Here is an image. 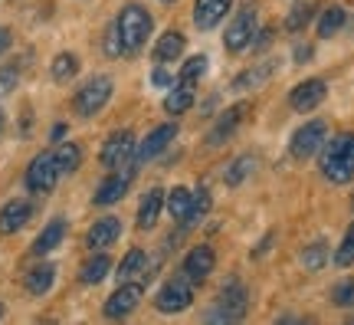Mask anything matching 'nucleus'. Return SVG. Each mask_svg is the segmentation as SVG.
<instances>
[{"instance_id":"f257e3e1","label":"nucleus","mask_w":354,"mask_h":325,"mask_svg":"<svg viewBox=\"0 0 354 325\" xmlns=\"http://www.w3.org/2000/svg\"><path fill=\"white\" fill-rule=\"evenodd\" d=\"M322 175L331 184H348L354 177V132H344L322 145Z\"/></svg>"},{"instance_id":"f03ea898","label":"nucleus","mask_w":354,"mask_h":325,"mask_svg":"<svg viewBox=\"0 0 354 325\" xmlns=\"http://www.w3.org/2000/svg\"><path fill=\"white\" fill-rule=\"evenodd\" d=\"M151 26H154V20L145 7H138V3L122 7L118 20H115V33L122 39V53H138L145 46V39L151 37Z\"/></svg>"},{"instance_id":"7ed1b4c3","label":"nucleus","mask_w":354,"mask_h":325,"mask_svg":"<svg viewBox=\"0 0 354 325\" xmlns=\"http://www.w3.org/2000/svg\"><path fill=\"white\" fill-rule=\"evenodd\" d=\"M112 92H115V82L109 76H92L86 86L76 92L73 109H76V115H82V118H92L95 112L105 109V102L112 99Z\"/></svg>"},{"instance_id":"20e7f679","label":"nucleus","mask_w":354,"mask_h":325,"mask_svg":"<svg viewBox=\"0 0 354 325\" xmlns=\"http://www.w3.org/2000/svg\"><path fill=\"white\" fill-rule=\"evenodd\" d=\"M194 279H187V276L180 273L174 276V279H167L165 286L158 289V296H154V306H158V313H167V315H174V313H184L190 302H194Z\"/></svg>"},{"instance_id":"39448f33","label":"nucleus","mask_w":354,"mask_h":325,"mask_svg":"<svg viewBox=\"0 0 354 325\" xmlns=\"http://www.w3.org/2000/svg\"><path fill=\"white\" fill-rule=\"evenodd\" d=\"M59 181V164H56V155L53 151H39L37 158L26 168V188L33 194H50Z\"/></svg>"},{"instance_id":"423d86ee","label":"nucleus","mask_w":354,"mask_h":325,"mask_svg":"<svg viewBox=\"0 0 354 325\" xmlns=\"http://www.w3.org/2000/svg\"><path fill=\"white\" fill-rule=\"evenodd\" d=\"M256 30H259V20H256V10L253 7H243L236 17H233V24L227 26V37H223V46L230 53H243L250 43L256 39Z\"/></svg>"},{"instance_id":"0eeeda50","label":"nucleus","mask_w":354,"mask_h":325,"mask_svg":"<svg viewBox=\"0 0 354 325\" xmlns=\"http://www.w3.org/2000/svg\"><path fill=\"white\" fill-rule=\"evenodd\" d=\"M135 135L128 132V128H122V132H112V135L105 138V145H102L99 158L105 168H125L131 158H135Z\"/></svg>"},{"instance_id":"6e6552de","label":"nucleus","mask_w":354,"mask_h":325,"mask_svg":"<svg viewBox=\"0 0 354 325\" xmlns=\"http://www.w3.org/2000/svg\"><path fill=\"white\" fill-rule=\"evenodd\" d=\"M325 138H328V125L322 118H312L292 135V155L295 158H312L315 151H322Z\"/></svg>"},{"instance_id":"1a4fd4ad","label":"nucleus","mask_w":354,"mask_h":325,"mask_svg":"<svg viewBox=\"0 0 354 325\" xmlns=\"http://www.w3.org/2000/svg\"><path fill=\"white\" fill-rule=\"evenodd\" d=\"M141 299H145V286L141 283H118V289L105 302V315L109 319H125V315L138 309Z\"/></svg>"},{"instance_id":"9d476101","label":"nucleus","mask_w":354,"mask_h":325,"mask_svg":"<svg viewBox=\"0 0 354 325\" xmlns=\"http://www.w3.org/2000/svg\"><path fill=\"white\" fill-rule=\"evenodd\" d=\"M246 299H250V296H246L243 286H227L220 292L216 309L210 313V319H214V322H236V319L246 315Z\"/></svg>"},{"instance_id":"9b49d317","label":"nucleus","mask_w":354,"mask_h":325,"mask_svg":"<svg viewBox=\"0 0 354 325\" xmlns=\"http://www.w3.org/2000/svg\"><path fill=\"white\" fill-rule=\"evenodd\" d=\"M131 177H135L131 168H115L112 175L95 188V197L92 200H95L99 207H109V204H115V200H122L128 194V188H131Z\"/></svg>"},{"instance_id":"f8f14e48","label":"nucleus","mask_w":354,"mask_h":325,"mask_svg":"<svg viewBox=\"0 0 354 325\" xmlns=\"http://www.w3.org/2000/svg\"><path fill=\"white\" fill-rule=\"evenodd\" d=\"M250 112H253V109H250V102H236V105H230L227 112L216 118V125H214V132L207 135V141H210L214 148H216V145H223V141H227V138L233 135L243 122H246V115H250Z\"/></svg>"},{"instance_id":"ddd939ff","label":"nucleus","mask_w":354,"mask_h":325,"mask_svg":"<svg viewBox=\"0 0 354 325\" xmlns=\"http://www.w3.org/2000/svg\"><path fill=\"white\" fill-rule=\"evenodd\" d=\"M325 92H328L325 79H305V82H299V86L289 92V105L295 112H312L315 105L325 102Z\"/></svg>"},{"instance_id":"4468645a","label":"nucleus","mask_w":354,"mask_h":325,"mask_svg":"<svg viewBox=\"0 0 354 325\" xmlns=\"http://www.w3.org/2000/svg\"><path fill=\"white\" fill-rule=\"evenodd\" d=\"M174 138H177V125H174V122H165V125H158L151 135H148V138H145V141L138 145V148H135V161L145 164V161H151V158H158V155H161V151H165L167 145L174 141Z\"/></svg>"},{"instance_id":"2eb2a0df","label":"nucleus","mask_w":354,"mask_h":325,"mask_svg":"<svg viewBox=\"0 0 354 325\" xmlns=\"http://www.w3.org/2000/svg\"><path fill=\"white\" fill-rule=\"evenodd\" d=\"M230 7H233V0H197L194 3V26L197 30H214V26L223 24Z\"/></svg>"},{"instance_id":"dca6fc26","label":"nucleus","mask_w":354,"mask_h":325,"mask_svg":"<svg viewBox=\"0 0 354 325\" xmlns=\"http://www.w3.org/2000/svg\"><path fill=\"white\" fill-rule=\"evenodd\" d=\"M214 250L210 247H194V250L184 256V266H180V273L187 276V279H194V283H203L207 276L214 273Z\"/></svg>"},{"instance_id":"f3484780","label":"nucleus","mask_w":354,"mask_h":325,"mask_svg":"<svg viewBox=\"0 0 354 325\" xmlns=\"http://www.w3.org/2000/svg\"><path fill=\"white\" fill-rule=\"evenodd\" d=\"M30 217H33V204L24 197L10 200L3 211H0V234L7 237V234H17V230H24L30 224Z\"/></svg>"},{"instance_id":"a211bd4d","label":"nucleus","mask_w":354,"mask_h":325,"mask_svg":"<svg viewBox=\"0 0 354 325\" xmlns=\"http://www.w3.org/2000/svg\"><path fill=\"white\" fill-rule=\"evenodd\" d=\"M118 237H122V220L118 217H102V220L92 224L86 243H88V250H109Z\"/></svg>"},{"instance_id":"6ab92c4d","label":"nucleus","mask_w":354,"mask_h":325,"mask_svg":"<svg viewBox=\"0 0 354 325\" xmlns=\"http://www.w3.org/2000/svg\"><path fill=\"white\" fill-rule=\"evenodd\" d=\"M63 237H66V220L63 217H53L50 224L43 227V234L33 240V256H46V253H53L59 243H63Z\"/></svg>"},{"instance_id":"aec40b11","label":"nucleus","mask_w":354,"mask_h":325,"mask_svg":"<svg viewBox=\"0 0 354 325\" xmlns=\"http://www.w3.org/2000/svg\"><path fill=\"white\" fill-rule=\"evenodd\" d=\"M161 211H165V191L151 188L148 194H145V200H141V207H138V227L141 230H151V227L158 224Z\"/></svg>"},{"instance_id":"412c9836","label":"nucleus","mask_w":354,"mask_h":325,"mask_svg":"<svg viewBox=\"0 0 354 325\" xmlns=\"http://www.w3.org/2000/svg\"><path fill=\"white\" fill-rule=\"evenodd\" d=\"M145 266H148V256H145V250H141V247H135V250L125 253V260L118 263L115 279H118V283H135L138 276H145Z\"/></svg>"},{"instance_id":"4be33fe9","label":"nucleus","mask_w":354,"mask_h":325,"mask_svg":"<svg viewBox=\"0 0 354 325\" xmlns=\"http://www.w3.org/2000/svg\"><path fill=\"white\" fill-rule=\"evenodd\" d=\"M109 273H112V260L99 250L92 260H86V266H82V270H79V283H82V286H99Z\"/></svg>"},{"instance_id":"5701e85b","label":"nucleus","mask_w":354,"mask_h":325,"mask_svg":"<svg viewBox=\"0 0 354 325\" xmlns=\"http://www.w3.org/2000/svg\"><path fill=\"white\" fill-rule=\"evenodd\" d=\"M184 33H177V30H167L165 37L158 39V46H154V60L158 63H174L177 56L184 53Z\"/></svg>"},{"instance_id":"b1692460","label":"nucleus","mask_w":354,"mask_h":325,"mask_svg":"<svg viewBox=\"0 0 354 325\" xmlns=\"http://www.w3.org/2000/svg\"><path fill=\"white\" fill-rule=\"evenodd\" d=\"M165 200H167V213L174 217L177 224H180V227L187 224L190 207H194V194H190L187 188H174L171 194H165Z\"/></svg>"},{"instance_id":"393cba45","label":"nucleus","mask_w":354,"mask_h":325,"mask_svg":"<svg viewBox=\"0 0 354 325\" xmlns=\"http://www.w3.org/2000/svg\"><path fill=\"white\" fill-rule=\"evenodd\" d=\"M194 89L197 86H184V82H177V86H171V92H167L165 99V112L167 115H184L194 105Z\"/></svg>"},{"instance_id":"a878e982","label":"nucleus","mask_w":354,"mask_h":325,"mask_svg":"<svg viewBox=\"0 0 354 325\" xmlns=\"http://www.w3.org/2000/svg\"><path fill=\"white\" fill-rule=\"evenodd\" d=\"M53 279H56V266H53V263H43V266L26 273V289H30L33 296H43V292L53 289Z\"/></svg>"},{"instance_id":"bb28decb","label":"nucleus","mask_w":354,"mask_h":325,"mask_svg":"<svg viewBox=\"0 0 354 325\" xmlns=\"http://www.w3.org/2000/svg\"><path fill=\"white\" fill-rule=\"evenodd\" d=\"M272 69H276V63H272V60H269V63H263V66H256V69H246L243 76H236V79H233V92H246V89L263 86L266 79L272 76Z\"/></svg>"},{"instance_id":"cd10ccee","label":"nucleus","mask_w":354,"mask_h":325,"mask_svg":"<svg viewBox=\"0 0 354 325\" xmlns=\"http://www.w3.org/2000/svg\"><path fill=\"white\" fill-rule=\"evenodd\" d=\"M312 17H315V0H302V3H295L292 13L286 17V30H289V33H302L305 26L312 24Z\"/></svg>"},{"instance_id":"c85d7f7f","label":"nucleus","mask_w":354,"mask_h":325,"mask_svg":"<svg viewBox=\"0 0 354 325\" xmlns=\"http://www.w3.org/2000/svg\"><path fill=\"white\" fill-rule=\"evenodd\" d=\"M53 155H56V164H59V175H73V171H79V164H82V151L73 141H63Z\"/></svg>"},{"instance_id":"c756f323","label":"nucleus","mask_w":354,"mask_h":325,"mask_svg":"<svg viewBox=\"0 0 354 325\" xmlns=\"http://www.w3.org/2000/svg\"><path fill=\"white\" fill-rule=\"evenodd\" d=\"M344 20H348L344 7H328V10L322 13V20H318V37H322V39L335 37V33L344 26Z\"/></svg>"},{"instance_id":"7c9ffc66","label":"nucleus","mask_w":354,"mask_h":325,"mask_svg":"<svg viewBox=\"0 0 354 325\" xmlns=\"http://www.w3.org/2000/svg\"><path fill=\"white\" fill-rule=\"evenodd\" d=\"M50 73H53V79H56V82H69V79L79 73V56H76V53H59V56L53 60Z\"/></svg>"},{"instance_id":"2f4dec72","label":"nucleus","mask_w":354,"mask_h":325,"mask_svg":"<svg viewBox=\"0 0 354 325\" xmlns=\"http://www.w3.org/2000/svg\"><path fill=\"white\" fill-rule=\"evenodd\" d=\"M256 168V158L253 155H243V158H236V161L230 164V171H227V184L230 188H236V184H243L246 177H250V171Z\"/></svg>"},{"instance_id":"473e14b6","label":"nucleus","mask_w":354,"mask_h":325,"mask_svg":"<svg viewBox=\"0 0 354 325\" xmlns=\"http://www.w3.org/2000/svg\"><path fill=\"white\" fill-rule=\"evenodd\" d=\"M207 73V56H190L180 76H177V82H184V86H197V79Z\"/></svg>"},{"instance_id":"72a5a7b5","label":"nucleus","mask_w":354,"mask_h":325,"mask_svg":"<svg viewBox=\"0 0 354 325\" xmlns=\"http://www.w3.org/2000/svg\"><path fill=\"white\" fill-rule=\"evenodd\" d=\"M325 260H328V247H325L322 240H318V243H312V247L302 253L305 270H322V266H325Z\"/></svg>"},{"instance_id":"f704fd0d","label":"nucleus","mask_w":354,"mask_h":325,"mask_svg":"<svg viewBox=\"0 0 354 325\" xmlns=\"http://www.w3.org/2000/svg\"><path fill=\"white\" fill-rule=\"evenodd\" d=\"M17 82H20V66L17 63L0 66V99H3V96H10L13 89H17Z\"/></svg>"},{"instance_id":"c9c22d12","label":"nucleus","mask_w":354,"mask_h":325,"mask_svg":"<svg viewBox=\"0 0 354 325\" xmlns=\"http://www.w3.org/2000/svg\"><path fill=\"white\" fill-rule=\"evenodd\" d=\"M331 302H335V306H354V279L338 283L335 292H331Z\"/></svg>"},{"instance_id":"e433bc0d","label":"nucleus","mask_w":354,"mask_h":325,"mask_svg":"<svg viewBox=\"0 0 354 325\" xmlns=\"http://www.w3.org/2000/svg\"><path fill=\"white\" fill-rule=\"evenodd\" d=\"M335 263H338V266H351V263H354V234H351V230H348L344 243L338 247V253H335Z\"/></svg>"},{"instance_id":"4c0bfd02","label":"nucleus","mask_w":354,"mask_h":325,"mask_svg":"<svg viewBox=\"0 0 354 325\" xmlns=\"http://www.w3.org/2000/svg\"><path fill=\"white\" fill-rule=\"evenodd\" d=\"M269 43H272V30H263V33L256 30V43H250V46H253V50H266Z\"/></svg>"},{"instance_id":"58836bf2","label":"nucleus","mask_w":354,"mask_h":325,"mask_svg":"<svg viewBox=\"0 0 354 325\" xmlns=\"http://www.w3.org/2000/svg\"><path fill=\"white\" fill-rule=\"evenodd\" d=\"M7 50H10V30H7V26H0V56H3Z\"/></svg>"},{"instance_id":"ea45409f","label":"nucleus","mask_w":354,"mask_h":325,"mask_svg":"<svg viewBox=\"0 0 354 325\" xmlns=\"http://www.w3.org/2000/svg\"><path fill=\"white\" fill-rule=\"evenodd\" d=\"M171 82H174V79H171L165 69H158V73H154V86H171Z\"/></svg>"},{"instance_id":"a19ab883","label":"nucleus","mask_w":354,"mask_h":325,"mask_svg":"<svg viewBox=\"0 0 354 325\" xmlns=\"http://www.w3.org/2000/svg\"><path fill=\"white\" fill-rule=\"evenodd\" d=\"M308 56H312V50H308V46H299V50H295V60H299V63H302V60H308Z\"/></svg>"},{"instance_id":"79ce46f5","label":"nucleus","mask_w":354,"mask_h":325,"mask_svg":"<svg viewBox=\"0 0 354 325\" xmlns=\"http://www.w3.org/2000/svg\"><path fill=\"white\" fill-rule=\"evenodd\" d=\"M63 135H66V125H56V128H53V141H59Z\"/></svg>"},{"instance_id":"37998d69","label":"nucleus","mask_w":354,"mask_h":325,"mask_svg":"<svg viewBox=\"0 0 354 325\" xmlns=\"http://www.w3.org/2000/svg\"><path fill=\"white\" fill-rule=\"evenodd\" d=\"M0 132H3V109H0Z\"/></svg>"},{"instance_id":"c03bdc74","label":"nucleus","mask_w":354,"mask_h":325,"mask_svg":"<svg viewBox=\"0 0 354 325\" xmlns=\"http://www.w3.org/2000/svg\"><path fill=\"white\" fill-rule=\"evenodd\" d=\"M0 319H3V306H0Z\"/></svg>"},{"instance_id":"a18cd8bd","label":"nucleus","mask_w":354,"mask_h":325,"mask_svg":"<svg viewBox=\"0 0 354 325\" xmlns=\"http://www.w3.org/2000/svg\"><path fill=\"white\" fill-rule=\"evenodd\" d=\"M161 3H174V0H161Z\"/></svg>"},{"instance_id":"49530a36","label":"nucleus","mask_w":354,"mask_h":325,"mask_svg":"<svg viewBox=\"0 0 354 325\" xmlns=\"http://www.w3.org/2000/svg\"><path fill=\"white\" fill-rule=\"evenodd\" d=\"M351 234H354V227H351Z\"/></svg>"},{"instance_id":"de8ad7c7","label":"nucleus","mask_w":354,"mask_h":325,"mask_svg":"<svg viewBox=\"0 0 354 325\" xmlns=\"http://www.w3.org/2000/svg\"><path fill=\"white\" fill-rule=\"evenodd\" d=\"M351 207H354V200H351Z\"/></svg>"}]
</instances>
